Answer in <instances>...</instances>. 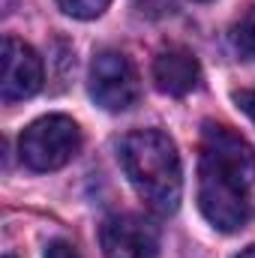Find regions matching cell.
I'll return each mask as SVG.
<instances>
[{"label":"cell","instance_id":"cell-1","mask_svg":"<svg viewBox=\"0 0 255 258\" xmlns=\"http://www.w3.org/2000/svg\"><path fill=\"white\" fill-rule=\"evenodd\" d=\"M255 186L252 144L225 123H204L198 153V207L204 219L231 234L252 219Z\"/></svg>","mask_w":255,"mask_h":258},{"label":"cell","instance_id":"cell-2","mask_svg":"<svg viewBox=\"0 0 255 258\" xmlns=\"http://www.w3.org/2000/svg\"><path fill=\"white\" fill-rule=\"evenodd\" d=\"M120 165L132 189L153 213H174L183 195L177 144L162 129H135L120 141Z\"/></svg>","mask_w":255,"mask_h":258},{"label":"cell","instance_id":"cell-3","mask_svg":"<svg viewBox=\"0 0 255 258\" xmlns=\"http://www.w3.org/2000/svg\"><path fill=\"white\" fill-rule=\"evenodd\" d=\"M81 129L66 114H48L33 120L18 138V156L33 171H57L78 153Z\"/></svg>","mask_w":255,"mask_h":258},{"label":"cell","instance_id":"cell-4","mask_svg":"<svg viewBox=\"0 0 255 258\" xmlns=\"http://www.w3.org/2000/svg\"><path fill=\"white\" fill-rule=\"evenodd\" d=\"M138 72L123 51L105 48L90 63V96L105 111H126L138 102Z\"/></svg>","mask_w":255,"mask_h":258},{"label":"cell","instance_id":"cell-5","mask_svg":"<svg viewBox=\"0 0 255 258\" xmlns=\"http://www.w3.org/2000/svg\"><path fill=\"white\" fill-rule=\"evenodd\" d=\"M99 246L105 258H156L159 231L144 216L114 213L99 228Z\"/></svg>","mask_w":255,"mask_h":258},{"label":"cell","instance_id":"cell-6","mask_svg":"<svg viewBox=\"0 0 255 258\" xmlns=\"http://www.w3.org/2000/svg\"><path fill=\"white\" fill-rule=\"evenodd\" d=\"M3 75H0V96L3 102H18L27 99L33 93H39L42 81H45V69H42V57L21 39L6 36L3 39Z\"/></svg>","mask_w":255,"mask_h":258},{"label":"cell","instance_id":"cell-7","mask_svg":"<svg viewBox=\"0 0 255 258\" xmlns=\"http://www.w3.org/2000/svg\"><path fill=\"white\" fill-rule=\"evenodd\" d=\"M201 81V63L183 45H168L153 57V84L168 96H186Z\"/></svg>","mask_w":255,"mask_h":258},{"label":"cell","instance_id":"cell-8","mask_svg":"<svg viewBox=\"0 0 255 258\" xmlns=\"http://www.w3.org/2000/svg\"><path fill=\"white\" fill-rule=\"evenodd\" d=\"M231 45L237 48L240 57L255 60V6H249L243 18L231 27Z\"/></svg>","mask_w":255,"mask_h":258},{"label":"cell","instance_id":"cell-9","mask_svg":"<svg viewBox=\"0 0 255 258\" xmlns=\"http://www.w3.org/2000/svg\"><path fill=\"white\" fill-rule=\"evenodd\" d=\"M108 3H111V0H57V6L63 9L66 15L81 18V21L99 18V15L108 9Z\"/></svg>","mask_w":255,"mask_h":258},{"label":"cell","instance_id":"cell-10","mask_svg":"<svg viewBox=\"0 0 255 258\" xmlns=\"http://www.w3.org/2000/svg\"><path fill=\"white\" fill-rule=\"evenodd\" d=\"M135 6L144 15H165V12H171V0H135Z\"/></svg>","mask_w":255,"mask_h":258},{"label":"cell","instance_id":"cell-11","mask_svg":"<svg viewBox=\"0 0 255 258\" xmlns=\"http://www.w3.org/2000/svg\"><path fill=\"white\" fill-rule=\"evenodd\" d=\"M234 102L240 105V111L255 123V87H249V90H237V93H234Z\"/></svg>","mask_w":255,"mask_h":258},{"label":"cell","instance_id":"cell-12","mask_svg":"<svg viewBox=\"0 0 255 258\" xmlns=\"http://www.w3.org/2000/svg\"><path fill=\"white\" fill-rule=\"evenodd\" d=\"M45 258H81V255L75 252L72 243H66V240H51L48 249H45Z\"/></svg>","mask_w":255,"mask_h":258},{"label":"cell","instance_id":"cell-13","mask_svg":"<svg viewBox=\"0 0 255 258\" xmlns=\"http://www.w3.org/2000/svg\"><path fill=\"white\" fill-rule=\"evenodd\" d=\"M234 258H255V243H252V246H246V249H240Z\"/></svg>","mask_w":255,"mask_h":258},{"label":"cell","instance_id":"cell-14","mask_svg":"<svg viewBox=\"0 0 255 258\" xmlns=\"http://www.w3.org/2000/svg\"><path fill=\"white\" fill-rule=\"evenodd\" d=\"M3 258H15V255H3Z\"/></svg>","mask_w":255,"mask_h":258}]
</instances>
